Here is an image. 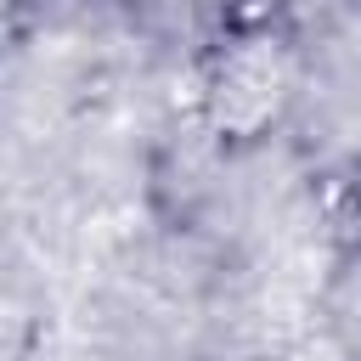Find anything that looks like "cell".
<instances>
[{"label":"cell","instance_id":"6da1fadb","mask_svg":"<svg viewBox=\"0 0 361 361\" xmlns=\"http://www.w3.org/2000/svg\"><path fill=\"white\" fill-rule=\"evenodd\" d=\"M282 96H288V62H282V51L265 45V39L231 45V51L214 62L209 90H203L209 118H214L220 130H231V135H254L259 124H271L276 107H282Z\"/></svg>","mask_w":361,"mask_h":361}]
</instances>
